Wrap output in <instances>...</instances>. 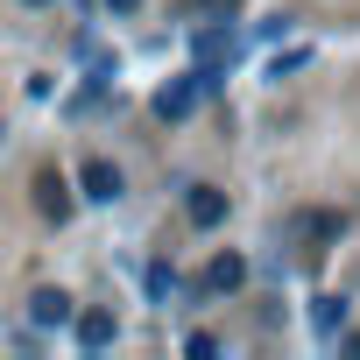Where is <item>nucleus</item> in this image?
<instances>
[{"label": "nucleus", "mask_w": 360, "mask_h": 360, "mask_svg": "<svg viewBox=\"0 0 360 360\" xmlns=\"http://www.w3.org/2000/svg\"><path fill=\"white\" fill-rule=\"evenodd\" d=\"M198 92H205V78H198V71H191V78H176V85H162V92H155V113H162V120H184V113L198 106Z\"/></svg>", "instance_id": "nucleus-1"}, {"label": "nucleus", "mask_w": 360, "mask_h": 360, "mask_svg": "<svg viewBox=\"0 0 360 360\" xmlns=\"http://www.w3.org/2000/svg\"><path fill=\"white\" fill-rule=\"evenodd\" d=\"M184 212H191V226H219L226 219V191H212V184H191V198H184Z\"/></svg>", "instance_id": "nucleus-2"}, {"label": "nucleus", "mask_w": 360, "mask_h": 360, "mask_svg": "<svg viewBox=\"0 0 360 360\" xmlns=\"http://www.w3.org/2000/svg\"><path fill=\"white\" fill-rule=\"evenodd\" d=\"M36 212H50V219H71V184H64L57 169H43V176H36Z\"/></svg>", "instance_id": "nucleus-3"}, {"label": "nucleus", "mask_w": 360, "mask_h": 360, "mask_svg": "<svg viewBox=\"0 0 360 360\" xmlns=\"http://www.w3.org/2000/svg\"><path fill=\"white\" fill-rule=\"evenodd\" d=\"M113 332H120V325H113V311H78V346H85V353H106V346H113Z\"/></svg>", "instance_id": "nucleus-4"}, {"label": "nucleus", "mask_w": 360, "mask_h": 360, "mask_svg": "<svg viewBox=\"0 0 360 360\" xmlns=\"http://www.w3.org/2000/svg\"><path fill=\"white\" fill-rule=\"evenodd\" d=\"M78 184H85V198L113 205V198H120V169H113V162H85V169H78Z\"/></svg>", "instance_id": "nucleus-5"}, {"label": "nucleus", "mask_w": 360, "mask_h": 360, "mask_svg": "<svg viewBox=\"0 0 360 360\" xmlns=\"http://www.w3.org/2000/svg\"><path fill=\"white\" fill-rule=\"evenodd\" d=\"M29 325H71V297L64 290H36L29 297Z\"/></svg>", "instance_id": "nucleus-6"}, {"label": "nucleus", "mask_w": 360, "mask_h": 360, "mask_svg": "<svg viewBox=\"0 0 360 360\" xmlns=\"http://www.w3.org/2000/svg\"><path fill=\"white\" fill-rule=\"evenodd\" d=\"M240 283H248V262H240V255H219V262L205 269V290H219V297L240 290Z\"/></svg>", "instance_id": "nucleus-7"}, {"label": "nucleus", "mask_w": 360, "mask_h": 360, "mask_svg": "<svg viewBox=\"0 0 360 360\" xmlns=\"http://www.w3.org/2000/svg\"><path fill=\"white\" fill-rule=\"evenodd\" d=\"M346 325V297H318V339H332Z\"/></svg>", "instance_id": "nucleus-8"}, {"label": "nucleus", "mask_w": 360, "mask_h": 360, "mask_svg": "<svg viewBox=\"0 0 360 360\" xmlns=\"http://www.w3.org/2000/svg\"><path fill=\"white\" fill-rule=\"evenodd\" d=\"M297 233H311V240H332V233H339V212H304V219H297Z\"/></svg>", "instance_id": "nucleus-9"}, {"label": "nucleus", "mask_w": 360, "mask_h": 360, "mask_svg": "<svg viewBox=\"0 0 360 360\" xmlns=\"http://www.w3.org/2000/svg\"><path fill=\"white\" fill-rule=\"evenodd\" d=\"M169 290H176V276H169V262H155L148 269V297H169Z\"/></svg>", "instance_id": "nucleus-10"}, {"label": "nucleus", "mask_w": 360, "mask_h": 360, "mask_svg": "<svg viewBox=\"0 0 360 360\" xmlns=\"http://www.w3.org/2000/svg\"><path fill=\"white\" fill-rule=\"evenodd\" d=\"M106 8H113V15H134V8H141V0H106Z\"/></svg>", "instance_id": "nucleus-11"}, {"label": "nucleus", "mask_w": 360, "mask_h": 360, "mask_svg": "<svg viewBox=\"0 0 360 360\" xmlns=\"http://www.w3.org/2000/svg\"><path fill=\"white\" fill-rule=\"evenodd\" d=\"M205 8H233V0H205Z\"/></svg>", "instance_id": "nucleus-12"}, {"label": "nucleus", "mask_w": 360, "mask_h": 360, "mask_svg": "<svg viewBox=\"0 0 360 360\" xmlns=\"http://www.w3.org/2000/svg\"><path fill=\"white\" fill-rule=\"evenodd\" d=\"M36 8H43V0H36Z\"/></svg>", "instance_id": "nucleus-13"}]
</instances>
